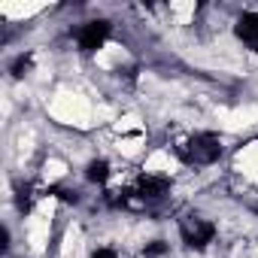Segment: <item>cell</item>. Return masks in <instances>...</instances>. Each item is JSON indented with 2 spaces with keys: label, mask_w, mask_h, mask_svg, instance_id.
<instances>
[{
  "label": "cell",
  "mask_w": 258,
  "mask_h": 258,
  "mask_svg": "<svg viewBox=\"0 0 258 258\" xmlns=\"http://www.w3.org/2000/svg\"><path fill=\"white\" fill-rule=\"evenodd\" d=\"M49 115H52L55 121H61V124L88 127L94 109H91L88 97H82V94H76V91H58V94L52 97V103H49Z\"/></svg>",
  "instance_id": "1"
},
{
  "label": "cell",
  "mask_w": 258,
  "mask_h": 258,
  "mask_svg": "<svg viewBox=\"0 0 258 258\" xmlns=\"http://www.w3.org/2000/svg\"><path fill=\"white\" fill-rule=\"evenodd\" d=\"M216 121H219V127H225V131H246L249 124H255L258 121V109H252V106H240V109H216Z\"/></svg>",
  "instance_id": "2"
},
{
  "label": "cell",
  "mask_w": 258,
  "mask_h": 258,
  "mask_svg": "<svg viewBox=\"0 0 258 258\" xmlns=\"http://www.w3.org/2000/svg\"><path fill=\"white\" fill-rule=\"evenodd\" d=\"M49 234H52V222L43 219V216H31L28 219V243L34 252H43L46 243H49Z\"/></svg>",
  "instance_id": "3"
},
{
  "label": "cell",
  "mask_w": 258,
  "mask_h": 258,
  "mask_svg": "<svg viewBox=\"0 0 258 258\" xmlns=\"http://www.w3.org/2000/svg\"><path fill=\"white\" fill-rule=\"evenodd\" d=\"M234 164H237V170H240V173H246L249 179H255V182H258V143H246V146L237 152Z\"/></svg>",
  "instance_id": "4"
},
{
  "label": "cell",
  "mask_w": 258,
  "mask_h": 258,
  "mask_svg": "<svg viewBox=\"0 0 258 258\" xmlns=\"http://www.w3.org/2000/svg\"><path fill=\"white\" fill-rule=\"evenodd\" d=\"M146 170H149V173H173V170H176V161L170 158V152L158 149V152H152V155L146 158Z\"/></svg>",
  "instance_id": "5"
},
{
  "label": "cell",
  "mask_w": 258,
  "mask_h": 258,
  "mask_svg": "<svg viewBox=\"0 0 258 258\" xmlns=\"http://www.w3.org/2000/svg\"><path fill=\"white\" fill-rule=\"evenodd\" d=\"M0 13L7 19H31L37 13H43L40 4H0Z\"/></svg>",
  "instance_id": "6"
},
{
  "label": "cell",
  "mask_w": 258,
  "mask_h": 258,
  "mask_svg": "<svg viewBox=\"0 0 258 258\" xmlns=\"http://www.w3.org/2000/svg\"><path fill=\"white\" fill-rule=\"evenodd\" d=\"M67 173V164L64 161H58V158H49L46 164H43V176L49 179V182H55V179H61Z\"/></svg>",
  "instance_id": "7"
},
{
  "label": "cell",
  "mask_w": 258,
  "mask_h": 258,
  "mask_svg": "<svg viewBox=\"0 0 258 258\" xmlns=\"http://www.w3.org/2000/svg\"><path fill=\"white\" fill-rule=\"evenodd\" d=\"M76 249H79V228H76V225H70V228H67V234H64V246H61V255H64V258H70Z\"/></svg>",
  "instance_id": "8"
},
{
  "label": "cell",
  "mask_w": 258,
  "mask_h": 258,
  "mask_svg": "<svg viewBox=\"0 0 258 258\" xmlns=\"http://www.w3.org/2000/svg\"><path fill=\"white\" fill-rule=\"evenodd\" d=\"M140 146H143V137H121V140H118V152H121V155H127V158L137 155V152H140Z\"/></svg>",
  "instance_id": "9"
},
{
  "label": "cell",
  "mask_w": 258,
  "mask_h": 258,
  "mask_svg": "<svg viewBox=\"0 0 258 258\" xmlns=\"http://www.w3.org/2000/svg\"><path fill=\"white\" fill-rule=\"evenodd\" d=\"M170 13L179 19V25H188V19L195 16V4H170Z\"/></svg>",
  "instance_id": "10"
},
{
  "label": "cell",
  "mask_w": 258,
  "mask_h": 258,
  "mask_svg": "<svg viewBox=\"0 0 258 258\" xmlns=\"http://www.w3.org/2000/svg\"><path fill=\"white\" fill-rule=\"evenodd\" d=\"M112 127H115L118 134L134 131V127H140V118H137V115H121V118H115V121H112Z\"/></svg>",
  "instance_id": "11"
}]
</instances>
